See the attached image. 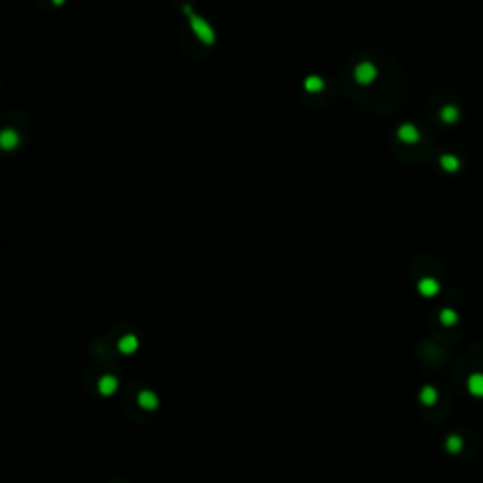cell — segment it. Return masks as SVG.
<instances>
[{"label": "cell", "mask_w": 483, "mask_h": 483, "mask_svg": "<svg viewBox=\"0 0 483 483\" xmlns=\"http://www.w3.org/2000/svg\"><path fill=\"white\" fill-rule=\"evenodd\" d=\"M419 400H421V404H425V406H434L438 400L436 389H434L432 385H425L419 393Z\"/></svg>", "instance_id": "cell-10"}, {"label": "cell", "mask_w": 483, "mask_h": 483, "mask_svg": "<svg viewBox=\"0 0 483 483\" xmlns=\"http://www.w3.org/2000/svg\"><path fill=\"white\" fill-rule=\"evenodd\" d=\"M304 89L308 93H319V91L325 89V79L321 76H308L304 79Z\"/></svg>", "instance_id": "cell-11"}, {"label": "cell", "mask_w": 483, "mask_h": 483, "mask_svg": "<svg viewBox=\"0 0 483 483\" xmlns=\"http://www.w3.org/2000/svg\"><path fill=\"white\" fill-rule=\"evenodd\" d=\"M51 2H53L55 6H63V4H64V2H66V0H51Z\"/></svg>", "instance_id": "cell-16"}, {"label": "cell", "mask_w": 483, "mask_h": 483, "mask_svg": "<svg viewBox=\"0 0 483 483\" xmlns=\"http://www.w3.org/2000/svg\"><path fill=\"white\" fill-rule=\"evenodd\" d=\"M183 12H185V16L189 19V25H191L193 34L202 44H206V46H214L215 44V31H214V27L202 16H198L197 12H193V8L189 4H183Z\"/></svg>", "instance_id": "cell-1"}, {"label": "cell", "mask_w": 483, "mask_h": 483, "mask_svg": "<svg viewBox=\"0 0 483 483\" xmlns=\"http://www.w3.org/2000/svg\"><path fill=\"white\" fill-rule=\"evenodd\" d=\"M466 385H468L470 394L483 398V374H472L470 377H468Z\"/></svg>", "instance_id": "cell-9"}, {"label": "cell", "mask_w": 483, "mask_h": 483, "mask_svg": "<svg viewBox=\"0 0 483 483\" xmlns=\"http://www.w3.org/2000/svg\"><path fill=\"white\" fill-rule=\"evenodd\" d=\"M353 78H355V81H357L358 85H368V83H372V81L377 78V68H376L372 63L364 61V63H360L355 66Z\"/></svg>", "instance_id": "cell-2"}, {"label": "cell", "mask_w": 483, "mask_h": 483, "mask_svg": "<svg viewBox=\"0 0 483 483\" xmlns=\"http://www.w3.org/2000/svg\"><path fill=\"white\" fill-rule=\"evenodd\" d=\"M440 164H442V168L446 172H457L459 166H461L459 159L455 155H442L440 157Z\"/></svg>", "instance_id": "cell-13"}, {"label": "cell", "mask_w": 483, "mask_h": 483, "mask_svg": "<svg viewBox=\"0 0 483 483\" xmlns=\"http://www.w3.org/2000/svg\"><path fill=\"white\" fill-rule=\"evenodd\" d=\"M440 117H442V121L444 123H447V125H453V123H457V119H459V109L455 108V106H444L442 111H440Z\"/></svg>", "instance_id": "cell-12"}, {"label": "cell", "mask_w": 483, "mask_h": 483, "mask_svg": "<svg viewBox=\"0 0 483 483\" xmlns=\"http://www.w3.org/2000/svg\"><path fill=\"white\" fill-rule=\"evenodd\" d=\"M138 404L143 410H155L159 406V396L153 391H142V393H138Z\"/></svg>", "instance_id": "cell-8"}, {"label": "cell", "mask_w": 483, "mask_h": 483, "mask_svg": "<svg viewBox=\"0 0 483 483\" xmlns=\"http://www.w3.org/2000/svg\"><path fill=\"white\" fill-rule=\"evenodd\" d=\"M417 289L423 296H436L438 291H440V283H438L434 278H423V280L417 283Z\"/></svg>", "instance_id": "cell-5"}, {"label": "cell", "mask_w": 483, "mask_h": 483, "mask_svg": "<svg viewBox=\"0 0 483 483\" xmlns=\"http://www.w3.org/2000/svg\"><path fill=\"white\" fill-rule=\"evenodd\" d=\"M119 351L123 355H132L136 349H138V338L134 334H125L121 340H119Z\"/></svg>", "instance_id": "cell-6"}, {"label": "cell", "mask_w": 483, "mask_h": 483, "mask_svg": "<svg viewBox=\"0 0 483 483\" xmlns=\"http://www.w3.org/2000/svg\"><path fill=\"white\" fill-rule=\"evenodd\" d=\"M19 142H21V136H19V132L14 130V128H4L0 132V147L4 151L16 149L17 145H19Z\"/></svg>", "instance_id": "cell-3"}, {"label": "cell", "mask_w": 483, "mask_h": 483, "mask_svg": "<svg viewBox=\"0 0 483 483\" xmlns=\"http://www.w3.org/2000/svg\"><path fill=\"white\" fill-rule=\"evenodd\" d=\"M396 136H398V140L404 142V143H415V142H419V130H417V126L411 125V123H404V125L398 126Z\"/></svg>", "instance_id": "cell-4"}, {"label": "cell", "mask_w": 483, "mask_h": 483, "mask_svg": "<svg viewBox=\"0 0 483 483\" xmlns=\"http://www.w3.org/2000/svg\"><path fill=\"white\" fill-rule=\"evenodd\" d=\"M463 438L461 436H457V434H453V436H449L447 440H446V449L449 453H459L461 449H463Z\"/></svg>", "instance_id": "cell-14"}, {"label": "cell", "mask_w": 483, "mask_h": 483, "mask_svg": "<svg viewBox=\"0 0 483 483\" xmlns=\"http://www.w3.org/2000/svg\"><path fill=\"white\" fill-rule=\"evenodd\" d=\"M98 391H100V394H104V396H111V394L117 391V379H115L113 376H102V377L98 379Z\"/></svg>", "instance_id": "cell-7"}, {"label": "cell", "mask_w": 483, "mask_h": 483, "mask_svg": "<svg viewBox=\"0 0 483 483\" xmlns=\"http://www.w3.org/2000/svg\"><path fill=\"white\" fill-rule=\"evenodd\" d=\"M457 319H459V315H457V312L451 310V308H444L442 313H440V321H442L444 325H447V327L455 325V323H457Z\"/></svg>", "instance_id": "cell-15"}]
</instances>
